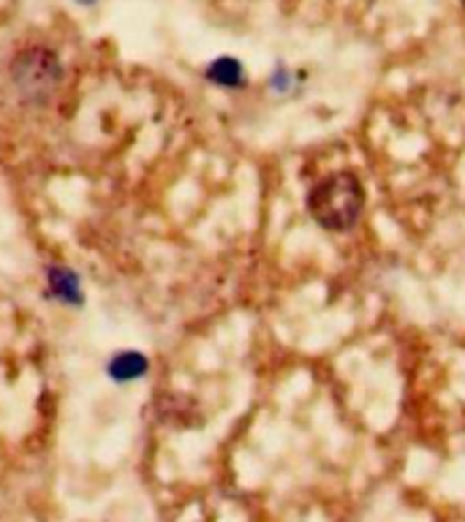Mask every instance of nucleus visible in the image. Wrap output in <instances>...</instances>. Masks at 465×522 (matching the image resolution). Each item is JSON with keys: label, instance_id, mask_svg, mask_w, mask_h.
<instances>
[{"label": "nucleus", "instance_id": "f257e3e1", "mask_svg": "<svg viewBox=\"0 0 465 522\" xmlns=\"http://www.w3.org/2000/svg\"><path fill=\"white\" fill-rule=\"evenodd\" d=\"M365 188L354 172H335L322 177L308 194V212L311 218L335 234H343L356 226L365 212Z\"/></svg>", "mask_w": 465, "mask_h": 522}, {"label": "nucleus", "instance_id": "f03ea898", "mask_svg": "<svg viewBox=\"0 0 465 522\" xmlns=\"http://www.w3.org/2000/svg\"><path fill=\"white\" fill-rule=\"evenodd\" d=\"M11 80L22 99L27 101H47L58 82H60V63L44 47H30L19 52L11 63Z\"/></svg>", "mask_w": 465, "mask_h": 522}, {"label": "nucleus", "instance_id": "7ed1b4c3", "mask_svg": "<svg viewBox=\"0 0 465 522\" xmlns=\"http://www.w3.org/2000/svg\"><path fill=\"white\" fill-rule=\"evenodd\" d=\"M207 77H210V82H216L221 88H239L242 85V66L234 58H218L216 63H210Z\"/></svg>", "mask_w": 465, "mask_h": 522}, {"label": "nucleus", "instance_id": "20e7f679", "mask_svg": "<svg viewBox=\"0 0 465 522\" xmlns=\"http://www.w3.org/2000/svg\"><path fill=\"white\" fill-rule=\"evenodd\" d=\"M110 370H112V376H115L117 381L139 378L147 370V359L142 354H136V351H125V354H120L115 362H112Z\"/></svg>", "mask_w": 465, "mask_h": 522}, {"label": "nucleus", "instance_id": "39448f33", "mask_svg": "<svg viewBox=\"0 0 465 522\" xmlns=\"http://www.w3.org/2000/svg\"><path fill=\"white\" fill-rule=\"evenodd\" d=\"M463 8H465V0H463Z\"/></svg>", "mask_w": 465, "mask_h": 522}]
</instances>
